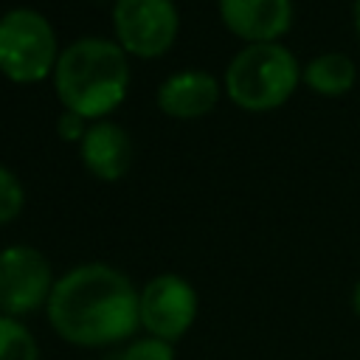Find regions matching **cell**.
Returning a JSON list of instances; mask_svg holds the SVG:
<instances>
[{"instance_id":"6da1fadb","label":"cell","mask_w":360,"mask_h":360,"mask_svg":"<svg viewBox=\"0 0 360 360\" xmlns=\"http://www.w3.org/2000/svg\"><path fill=\"white\" fill-rule=\"evenodd\" d=\"M53 332L73 346H110L141 323V292L110 264H82L65 273L48 298Z\"/></svg>"},{"instance_id":"7a4b0ae2","label":"cell","mask_w":360,"mask_h":360,"mask_svg":"<svg viewBox=\"0 0 360 360\" xmlns=\"http://www.w3.org/2000/svg\"><path fill=\"white\" fill-rule=\"evenodd\" d=\"M56 96L65 110L82 118H104L112 112L129 90L127 51L101 37H84L70 42L53 68Z\"/></svg>"},{"instance_id":"3957f363","label":"cell","mask_w":360,"mask_h":360,"mask_svg":"<svg viewBox=\"0 0 360 360\" xmlns=\"http://www.w3.org/2000/svg\"><path fill=\"white\" fill-rule=\"evenodd\" d=\"M298 82L301 68L295 56L278 42H253L242 48L225 70L228 98L250 112L281 107L292 96Z\"/></svg>"},{"instance_id":"277c9868","label":"cell","mask_w":360,"mask_h":360,"mask_svg":"<svg viewBox=\"0 0 360 360\" xmlns=\"http://www.w3.org/2000/svg\"><path fill=\"white\" fill-rule=\"evenodd\" d=\"M56 34L34 8H11L0 17V70L17 84H37L56 68Z\"/></svg>"},{"instance_id":"5b68a950","label":"cell","mask_w":360,"mask_h":360,"mask_svg":"<svg viewBox=\"0 0 360 360\" xmlns=\"http://www.w3.org/2000/svg\"><path fill=\"white\" fill-rule=\"evenodd\" d=\"M112 25L127 53L155 59L172 48L180 20L172 0H115Z\"/></svg>"},{"instance_id":"8992f818","label":"cell","mask_w":360,"mask_h":360,"mask_svg":"<svg viewBox=\"0 0 360 360\" xmlns=\"http://www.w3.org/2000/svg\"><path fill=\"white\" fill-rule=\"evenodd\" d=\"M48 259L31 245H11L0 250V312L8 318L31 315L48 304L53 290Z\"/></svg>"},{"instance_id":"52a82bcc","label":"cell","mask_w":360,"mask_h":360,"mask_svg":"<svg viewBox=\"0 0 360 360\" xmlns=\"http://www.w3.org/2000/svg\"><path fill=\"white\" fill-rule=\"evenodd\" d=\"M197 315V292L194 287L174 276L163 273L146 281L141 290V326L160 340H177L188 332Z\"/></svg>"},{"instance_id":"ba28073f","label":"cell","mask_w":360,"mask_h":360,"mask_svg":"<svg viewBox=\"0 0 360 360\" xmlns=\"http://www.w3.org/2000/svg\"><path fill=\"white\" fill-rule=\"evenodd\" d=\"M219 17L248 45L276 42L292 25V0H219Z\"/></svg>"},{"instance_id":"9c48e42d","label":"cell","mask_w":360,"mask_h":360,"mask_svg":"<svg viewBox=\"0 0 360 360\" xmlns=\"http://www.w3.org/2000/svg\"><path fill=\"white\" fill-rule=\"evenodd\" d=\"M79 155L90 174L101 180H118L132 166V138L112 121H96L87 127Z\"/></svg>"},{"instance_id":"30bf717a","label":"cell","mask_w":360,"mask_h":360,"mask_svg":"<svg viewBox=\"0 0 360 360\" xmlns=\"http://www.w3.org/2000/svg\"><path fill=\"white\" fill-rule=\"evenodd\" d=\"M219 101V84L205 70L172 73L158 87V107L172 118H200Z\"/></svg>"},{"instance_id":"8fae6325","label":"cell","mask_w":360,"mask_h":360,"mask_svg":"<svg viewBox=\"0 0 360 360\" xmlns=\"http://www.w3.org/2000/svg\"><path fill=\"white\" fill-rule=\"evenodd\" d=\"M304 84L321 96H343L354 84V62L346 53H321L304 68Z\"/></svg>"},{"instance_id":"7c38bea8","label":"cell","mask_w":360,"mask_h":360,"mask_svg":"<svg viewBox=\"0 0 360 360\" xmlns=\"http://www.w3.org/2000/svg\"><path fill=\"white\" fill-rule=\"evenodd\" d=\"M37 340L34 335L8 315H0V360H37Z\"/></svg>"},{"instance_id":"4fadbf2b","label":"cell","mask_w":360,"mask_h":360,"mask_svg":"<svg viewBox=\"0 0 360 360\" xmlns=\"http://www.w3.org/2000/svg\"><path fill=\"white\" fill-rule=\"evenodd\" d=\"M25 205V191L22 183L17 180L14 172H8L6 166H0V225L17 219V214Z\"/></svg>"},{"instance_id":"5bb4252c","label":"cell","mask_w":360,"mask_h":360,"mask_svg":"<svg viewBox=\"0 0 360 360\" xmlns=\"http://www.w3.org/2000/svg\"><path fill=\"white\" fill-rule=\"evenodd\" d=\"M118 360H174V349L169 340L160 338H141L135 343H129Z\"/></svg>"},{"instance_id":"9a60e30c","label":"cell","mask_w":360,"mask_h":360,"mask_svg":"<svg viewBox=\"0 0 360 360\" xmlns=\"http://www.w3.org/2000/svg\"><path fill=\"white\" fill-rule=\"evenodd\" d=\"M84 121H87V118H82V115L65 110V112L59 115V138H62V141H79V143H82V138H84V132H87V124H84Z\"/></svg>"},{"instance_id":"2e32d148","label":"cell","mask_w":360,"mask_h":360,"mask_svg":"<svg viewBox=\"0 0 360 360\" xmlns=\"http://www.w3.org/2000/svg\"><path fill=\"white\" fill-rule=\"evenodd\" d=\"M352 307H354V312L360 315V281L354 284V292H352Z\"/></svg>"},{"instance_id":"e0dca14e","label":"cell","mask_w":360,"mask_h":360,"mask_svg":"<svg viewBox=\"0 0 360 360\" xmlns=\"http://www.w3.org/2000/svg\"><path fill=\"white\" fill-rule=\"evenodd\" d=\"M354 28H357V37H360V0L354 6Z\"/></svg>"}]
</instances>
